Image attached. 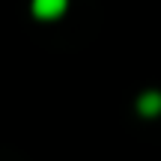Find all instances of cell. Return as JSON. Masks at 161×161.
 <instances>
[{"mask_svg":"<svg viewBox=\"0 0 161 161\" xmlns=\"http://www.w3.org/2000/svg\"><path fill=\"white\" fill-rule=\"evenodd\" d=\"M66 6H69V0H33V15L42 21H54L66 12Z\"/></svg>","mask_w":161,"mask_h":161,"instance_id":"cell-1","label":"cell"},{"mask_svg":"<svg viewBox=\"0 0 161 161\" xmlns=\"http://www.w3.org/2000/svg\"><path fill=\"white\" fill-rule=\"evenodd\" d=\"M137 108H140V114L143 116H158L161 114V92H143V96L137 98Z\"/></svg>","mask_w":161,"mask_h":161,"instance_id":"cell-2","label":"cell"}]
</instances>
